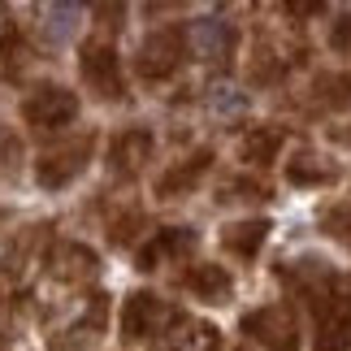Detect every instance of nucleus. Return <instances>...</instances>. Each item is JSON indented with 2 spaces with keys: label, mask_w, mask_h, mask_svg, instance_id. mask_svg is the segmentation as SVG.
<instances>
[{
  "label": "nucleus",
  "mask_w": 351,
  "mask_h": 351,
  "mask_svg": "<svg viewBox=\"0 0 351 351\" xmlns=\"http://www.w3.org/2000/svg\"><path fill=\"white\" fill-rule=\"evenodd\" d=\"M0 221H5V208H0Z\"/></svg>",
  "instance_id": "obj_24"
},
{
  "label": "nucleus",
  "mask_w": 351,
  "mask_h": 351,
  "mask_svg": "<svg viewBox=\"0 0 351 351\" xmlns=\"http://www.w3.org/2000/svg\"><path fill=\"white\" fill-rule=\"evenodd\" d=\"M152 152H156V134L147 126H126V130H117L109 139V156L104 160H109V173L117 182H134L147 169Z\"/></svg>",
  "instance_id": "obj_8"
},
{
  "label": "nucleus",
  "mask_w": 351,
  "mask_h": 351,
  "mask_svg": "<svg viewBox=\"0 0 351 351\" xmlns=\"http://www.w3.org/2000/svg\"><path fill=\"white\" fill-rule=\"evenodd\" d=\"M96 130H83V134H70V139L52 143L44 156L35 160V182L44 186V191H61V186H70L78 173H83L91 160H96Z\"/></svg>",
  "instance_id": "obj_4"
},
{
  "label": "nucleus",
  "mask_w": 351,
  "mask_h": 351,
  "mask_svg": "<svg viewBox=\"0 0 351 351\" xmlns=\"http://www.w3.org/2000/svg\"><path fill=\"white\" fill-rule=\"evenodd\" d=\"M195 247H199V234L191 226H165V230L152 234V243L139 247L134 269H139V274H152V269H160V261H186Z\"/></svg>",
  "instance_id": "obj_9"
},
{
  "label": "nucleus",
  "mask_w": 351,
  "mask_h": 351,
  "mask_svg": "<svg viewBox=\"0 0 351 351\" xmlns=\"http://www.w3.org/2000/svg\"><path fill=\"white\" fill-rule=\"evenodd\" d=\"M282 143H287V130H282V126H252L239 139V160L252 165V169H269L278 160Z\"/></svg>",
  "instance_id": "obj_14"
},
{
  "label": "nucleus",
  "mask_w": 351,
  "mask_h": 351,
  "mask_svg": "<svg viewBox=\"0 0 351 351\" xmlns=\"http://www.w3.org/2000/svg\"><path fill=\"white\" fill-rule=\"evenodd\" d=\"M274 199V186L265 178H247V173H230L217 186V204H265Z\"/></svg>",
  "instance_id": "obj_16"
},
{
  "label": "nucleus",
  "mask_w": 351,
  "mask_h": 351,
  "mask_svg": "<svg viewBox=\"0 0 351 351\" xmlns=\"http://www.w3.org/2000/svg\"><path fill=\"white\" fill-rule=\"evenodd\" d=\"M78 74H83V87L96 100L104 104L126 100V74H121V57H117L113 39H104V35L83 39L78 44Z\"/></svg>",
  "instance_id": "obj_3"
},
{
  "label": "nucleus",
  "mask_w": 351,
  "mask_h": 351,
  "mask_svg": "<svg viewBox=\"0 0 351 351\" xmlns=\"http://www.w3.org/2000/svg\"><path fill=\"white\" fill-rule=\"evenodd\" d=\"M78 96L70 87H39L22 100V121L31 126L35 134H61L65 126L78 121Z\"/></svg>",
  "instance_id": "obj_6"
},
{
  "label": "nucleus",
  "mask_w": 351,
  "mask_h": 351,
  "mask_svg": "<svg viewBox=\"0 0 351 351\" xmlns=\"http://www.w3.org/2000/svg\"><path fill=\"white\" fill-rule=\"evenodd\" d=\"M269 230H274V226H269L265 217H243V221L221 226L217 243H221L226 256H234V261H256L261 247H265V239H269Z\"/></svg>",
  "instance_id": "obj_13"
},
{
  "label": "nucleus",
  "mask_w": 351,
  "mask_h": 351,
  "mask_svg": "<svg viewBox=\"0 0 351 351\" xmlns=\"http://www.w3.org/2000/svg\"><path fill=\"white\" fill-rule=\"evenodd\" d=\"M317 221H321V234L343 243V247L351 252V199H334V204H326Z\"/></svg>",
  "instance_id": "obj_18"
},
{
  "label": "nucleus",
  "mask_w": 351,
  "mask_h": 351,
  "mask_svg": "<svg viewBox=\"0 0 351 351\" xmlns=\"http://www.w3.org/2000/svg\"><path fill=\"white\" fill-rule=\"evenodd\" d=\"M330 48L351 57V13H339V18L330 22Z\"/></svg>",
  "instance_id": "obj_20"
},
{
  "label": "nucleus",
  "mask_w": 351,
  "mask_h": 351,
  "mask_svg": "<svg viewBox=\"0 0 351 351\" xmlns=\"http://www.w3.org/2000/svg\"><path fill=\"white\" fill-rule=\"evenodd\" d=\"M186 52H191V26L186 22L156 26L139 44V52H134V74H139L143 83H165V78H173L182 70Z\"/></svg>",
  "instance_id": "obj_2"
},
{
  "label": "nucleus",
  "mask_w": 351,
  "mask_h": 351,
  "mask_svg": "<svg viewBox=\"0 0 351 351\" xmlns=\"http://www.w3.org/2000/svg\"><path fill=\"white\" fill-rule=\"evenodd\" d=\"M330 139H334V143H347V147H351V130H347V126H334V130H330Z\"/></svg>",
  "instance_id": "obj_23"
},
{
  "label": "nucleus",
  "mask_w": 351,
  "mask_h": 351,
  "mask_svg": "<svg viewBox=\"0 0 351 351\" xmlns=\"http://www.w3.org/2000/svg\"><path fill=\"white\" fill-rule=\"evenodd\" d=\"M178 282L195 295V300H204V304H226V300L234 295V278H230V269H226V265H213V261L191 265Z\"/></svg>",
  "instance_id": "obj_12"
},
{
  "label": "nucleus",
  "mask_w": 351,
  "mask_h": 351,
  "mask_svg": "<svg viewBox=\"0 0 351 351\" xmlns=\"http://www.w3.org/2000/svg\"><path fill=\"white\" fill-rule=\"evenodd\" d=\"M139 230H143V208H126L121 217L109 221V243L113 247H130L139 239Z\"/></svg>",
  "instance_id": "obj_19"
},
{
  "label": "nucleus",
  "mask_w": 351,
  "mask_h": 351,
  "mask_svg": "<svg viewBox=\"0 0 351 351\" xmlns=\"http://www.w3.org/2000/svg\"><path fill=\"white\" fill-rule=\"evenodd\" d=\"M243 334L256 339L265 351H300V321L291 304H261L243 317Z\"/></svg>",
  "instance_id": "obj_7"
},
{
  "label": "nucleus",
  "mask_w": 351,
  "mask_h": 351,
  "mask_svg": "<svg viewBox=\"0 0 351 351\" xmlns=\"http://www.w3.org/2000/svg\"><path fill=\"white\" fill-rule=\"evenodd\" d=\"M213 169V147H195L191 156L173 160V165L156 178V195L160 199H178V195H191L199 182H204V173Z\"/></svg>",
  "instance_id": "obj_11"
},
{
  "label": "nucleus",
  "mask_w": 351,
  "mask_h": 351,
  "mask_svg": "<svg viewBox=\"0 0 351 351\" xmlns=\"http://www.w3.org/2000/svg\"><path fill=\"white\" fill-rule=\"evenodd\" d=\"M291 295L313 317V351H347L351 347V274L334 269L321 256H304L278 269Z\"/></svg>",
  "instance_id": "obj_1"
},
{
  "label": "nucleus",
  "mask_w": 351,
  "mask_h": 351,
  "mask_svg": "<svg viewBox=\"0 0 351 351\" xmlns=\"http://www.w3.org/2000/svg\"><path fill=\"white\" fill-rule=\"evenodd\" d=\"M343 178V169L334 165V160H326V156H317V152H295L291 160H287V182L291 186H330V182H339Z\"/></svg>",
  "instance_id": "obj_15"
},
{
  "label": "nucleus",
  "mask_w": 351,
  "mask_h": 351,
  "mask_svg": "<svg viewBox=\"0 0 351 351\" xmlns=\"http://www.w3.org/2000/svg\"><path fill=\"white\" fill-rule=\"evenodd\" d=\"M282 13H291V18H313V13H326V5H287Z\"/></svg>",
  "instance_id": "obj_22"
},
{
  "label": "nucleus",
  "mask_w": 351,
  "mask_h": 351,
  "mask_svg": "<svg viewBox=\"0 0 351 351\" xmlns=\"http://www.w3.org/2000/svg\"><path fill=\"white\" fill-rule=\"evenodd\" d=\"M0 313H5V304H0Z\"/></svg>",
  "instance_id": "obj_25"
},
{
  "label": "nucleus",
  "mask_w": 351,
  "mask_h": 351,
  "mask_svg": "<svg viewBox=\"0 0 351 351\" xmlns=\"http://www.w3.org/2000/svg\"><path fill=\"white\" fill-rule=\"evenodd\" d=\"M308 96L317 109H351V74H317Z\"/></svg>",
  "instance_id": "obj_17"
},
{
  "label": "nucleus",
  "mask_w": 351,
  "mask_h": 351,
  "mask_svg": "<svg viewBox=\"0 0 351 351\" xmlns=\"http://www.w3.org/2000/svg\"><path fill=\"white\" fill-rule=\"evenodd\" d=\"M48 274L57 278V282H65V287H83V282H91L100 274V256L87 247V243H78V239H65V243H57V247L48 252Z\"/></svg>",
  "instance_id": "obj_10"
},
{
  "label": "nucleus",
  "mask_w": 351,
  "mask_h": 351,
  "mask_svg": "<svg viewBox=\"0 0 351 351\" xmlns=\"http://www.w3.org/2000/svg\"><path fill=\"white\" fill-rule=\"evenodd\" d=\"M182 321L178 308H169L160 295L152 291H130L126 295V304H121V339L126 343H139V339H160L165 330H173Z\"/></svg>",
  "instance_id": "obj_5"
},
{
  "label": "nucleus",
  "mask_w": 351,
  "mask_h": 351,
  "mask_svg": "<svg viewBox=\"0 0 351 351\" xmlns=\"http://www.w3.org/2000/svg\"><path fill=\"white\" fill-rule=\"evenodd\" d=\"M91 13H96L100 26H109V31H113V26L121 31V18H126V9H121V5H91Z\"/></svg>",
  "instance_id": "obj_21"
},
{
  "label": "nucleus",
  "mask_w": 351,
  "mask_h": 351,
  "mask_svg": "<svg viewBox=\"0 0 351 351\" xmlns=\"http://www.w3.org/2000/svg\"><path fill=\"white\" fill-rule=\"evenodd\" d=\"M239 351H247V347H239Z\"/></svg>",
  "instance_id": "obj_26"
}]
</instances>
